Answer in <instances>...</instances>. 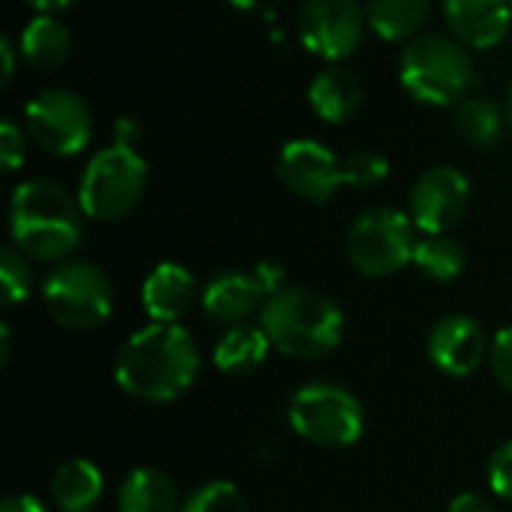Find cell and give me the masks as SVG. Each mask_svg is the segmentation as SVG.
I'll use <instances>...</instances> for the list:
<instances>
[{"mask_svg":"<svg viewBox=\"0 0 512 512\" xmlns=\"http://www.w3.org/2000/svg\"><path fill=\"white\" fill-rule=\"evenodd\" d=\"M201 357L192 333L180 324H147L126 339L114 378L123 393L141 402H171L198 378Z\"/></svg>","mask_w":512,"mask_h":512,"instance_id":"cell-1","label":"cell"},{"mask_svg":"<svg viewBox=\"0 0 512 512\" xmlns=\"http://www.w3.org/2000/svg\"><path fill=\"white\" fill-rule=\"evenodd\" d=\"M81 204L54 180H24L9 201V234L21 255L36 261L69 258L84 234Z\"/></svg>","mask_w":512,"mask_h":512,"instance_id":"cell-2","label":"cell"},{"mask_svg":"<svg viewBox=\"0 0 512 512\" xmlns=\"http://www.w3.org/2000/svg\"><path fill=\"white\" fill-rule=\"evenodd\" d=\"M261 330L270 345L294 360H321L333 354L345 333L342 309L309 288H282L261 309Z\"/></svg>","mask_w":512,"mask_h":512,"instance_id":"cell-3","label":"cell"},{"mask_svg":"<svg viewBox=\"0 0 512 512\" xmlns=\"http://www.w3.org/2000/svg\"><path fill=\"white\" fill-rule=\"evenodd\" d=\"M402 87L423 105H459L474 84V60L456 36L423 33L399 57Z\"/></svg>","mask_w":512,"mask_h":512,"instance_id":"cell-4","label":"cell"},{"mask_svg":"<svg viewBox=\"0 0 512 512\" xmlns=\"http://www.w3.org/2000/svg\"><path fill=\"white\" fill-rule=\"evenodd\" d=\"M147 189V162L135 147H102L84 168L78 183V204L84 216L114 222L129 216Z\"/></svg>","mask_w":512,"mask_h":512,"instance_id":"cell-5","label":"cell"},{"mask_svg":"<svg viewBox=\"0 0 512 512\" xmlns=\"http://www.w3.org/2000/svg\"><path fill=\"white\" fill-rule=\"evenodd\" d=\"M417 225L408 213L393 207H372L360 213L345 237L348 261L357 273L381 279L414 264Z\"/></svg>","mask_w":512,"mask_h":512,"instance_id":"cell-6","label":"cell"},{"mask_svg":"<svg viewBox=\"0 0 512 512\" xmlns=\"http://www.w3.org/2000/svg\"><path fill=\"white\" fill-rule=\"evenodd\" d=\"M288 420L303 441L330 450L357 444L366 429L363 405L345 387L330 381L300 387L288 405Z\"/></svg>","mask_w":512,"mask_h":512,"instance_id":"cell-7","label":"cell"},{"mask_svg":"<svg viewBox=\"0 0 512 512\" xmlns=\"http://www.w3.org/2000/svg\"><path fill=\"white\" fill-rule=\"evenodd\" d=\"M42 306L48 318L66 330H93L108 321L114 288L96 264L63 261L42 282Z\"/></svg>","mask_w":512,"mask_h":512,"instance_id":"cell-8","label":"cell"},{"mask_svg":"<svg viewBox=\"0 0 512 512\" xmlns=\"http://www.w3.org/2000/svg\"><path fill=\"white\" fill-rule=\"evenodd\" d=\"M24 129L39 150L51 156H78L93 138L90 105L63 87L39 90L24 108Z\"/></svg>","mask_w":512,"mask_h":512,"instance_id":"cell-9","label":"cell"},{"mask_svg":"<svg viewBox=\"0 0 512 512\" xmlns=\"http://www.w3.org/2000/svg\"><path fill=\"white\" fill-rule=\"evenodd\" d=\"M366 27V3L360 0H303L297 9L300 42L330 63L351 57L360 48Z\"/></svg>","mask_w":512,"mask_h":512,"instance_id":"cell-10","label":"cell"},{"mask_svg":"<svg viewBox=\"0 0 512 512\" xmlns=\"http://www.w3.org/2000/svg\"><path fill=\"white\" fill-rule=\"evenodd\" d=\"M471 204V183L453 165L423 171L411 189L408 210L423 234H447Z\"/></svg>","mask_w":512,"mask_h":512,"instance_id":"cell-11","label":"cell"},{"mask_svg":"<svg viewBox=\"0 0 512 512\" xmlns=\"http://www.w3.org/2000/svg\"><path fill=\"white\" fill-rule=\"evenodd\" d=\"M276 171L288 192L312 204L330 201L345 186L342 162L336 159V153L312 138L288 141L279 153Z\"/></svg>","mask_w":512,"mask_h":512,"instance_id":"cell-12","label":"cell"},{"mask_svg":"<svg viewBox=\"0 0 512 512\" xmlns=\"http://www.w3.org/2000/svg\"><path fill=\"white\" fill-rule=\"evenodd\" d=\"M486 330L471 315H447L429 333V360L450 378H468L489 354Z\"/></svg>","mask_w":512,"mask_h":512,"instance_id":"cell-13","label":"cell"},{"mask_svg":"<svg viewBox=\"0 0 512 512\" xmlns=\"http://www.w3.org/2000/svg\"><path fill=\"white\" fill-rule=\"evenodd\" d=\"M450 33L471 48L489 51L512 27V0H444Z\"/></svg>","mask_w":512,"mask_h":512,"instance_id":"cell-14","label":"cell"},{"mask_svg":"<svg viewBox=\"0 0 512 512\" xmlns=\"http://www.w3.org/2000/svg\"><path fill=\"white\" fill-rule=\"evenodd\" d=\"M264 297H267V291L258 282L255 270H249V273L228 270L207 282V288L201 294V306L213 321L237 327L264 303Z\"/></svg>","mask_w":512,"mask_h":512,"instance_id":"cell-15","label":"cell"},{"mask_svg":"<svg viewBox=\"0 0 512 512\" xmlns=\"http://www.w3.org/2000/svg\"><path fill=\"white\" fill-rule=\"evenodd\" d=\"M192 297H195V276L174 261L156 264L141 288V303L153 324H177L189 312Z\"/></svg>","mask_w":512,"mask_h":512,"instance_id":"cell-16","label":"cell"},{"mask_svg":"<svg viewBox=\"0 0 512 512\" xmlns=\"http://www.w3.org/2000/svg\"><path fill=\"white\" fill-rule=\"evenodd\" d=\"M309 105L324 123H348L363 105V84L348 66L330 63L312 78Z\"/></svg>","mask_w":512,"mask_h":512,"instance_id":"cell-17","label":"cell"},{"mask_svg":"<svg viewBox=\"0 0 512 512\" xmlns=\"http://www.w3.org/2000/svg\"><path fill=\"white\" fill-rule=\"evenodd\" d=\"M24 63L36 72H57L72 54V33L54 15H36L18 36Z\"/></svg>","mask_w":512,"mask_h":512,"instance_id":"cell-18","label":"cell"},{"mask_svg":"<svg viewBox=\"0 0 512 512\" xmlns=\"http://www.w3.org/2000/svg\"><path fill=\"white\" fill-rule=\"evenodd\" d=\"M432 15V0H366V21L384 42H411Z\"/></svg>","mask_w":512,"mask_h":512,"instance_id":"cell-19","label":"cell"},{"mask_svg":"<svg viewBox=\"0 0 512 512\" xmlns=\"http://www.w3.org/2000/svg\"><path fill=\"white\" fill-rule=\"evenodd\" d=\"M102 489V471L87 459H69L51 477V501L60 512H90L99 504Z\"/></svg>","mask_w":512,"mask_h":512,"instance_id":"cell-20","label":"cell"},{"mask_svg":"<svg viewBox=\"0 0 512 512\" xmlns=\"http://www.w3.org/2000/svg\"><path fill=\"white\" fill-rule=\"evenodd\" d=\"M117 507L120 512H180L177 486L156 468H135L120 483Z\"/></svg>","mask_w":512,"mask_h":512,"instance_id":"cell-21","label":"cell"},{"mask_svg":"<svg viewBox=\"0 0 512 512\" xmlns=\"http://www.w3.org/2000/svg\"><path fill=\"white\" fill-rule=\"evenodd\" d=\"M270 339L261 327H249V324H237L231 327L216 351H213V363L216 369L228 372V375H240V372H255L264 360H267V351H270Z\"/></svg>","mask_w":512,"mask_h":512,"instance_id":"cell-22","label":"cell"},{"mask_svg":"<svg viewBox=\"0 0 512 512\" xmlns=\"http://www.w3.org/2000/svg\"><path fill=\"white\" fill-rule=\"evenodd\" d=\"M507 114L489 96H465L456 108V129L474 147H492L504 132Z\"/></svg>","mask_w":512,"mask_h":512,"instance_id":"cell-23","label":"cell"},{"mask_svg":"<svg viewBox=\"0 0 512 512\" xmlns=\"http://www.w3.org/2000/svg\"><path fill=\"white\" fill-rule=\"evenodd\" d=\"M465 249L459 240L447 237V234H426L417 240L414 249V267L435 279V282H453L465 273Z\"/></svg>","mask_w":512,"mask_h":512,"instance_id":"cell-24","label":"cell"},{"mask_svg":"<svg viewBox=\"0 0 512 512\" xmlns=\"http://www.w3.org/2000/svg\"><path fill=\"white\" fill-rule=\"evenodd\" d=\"M180 512H249V504L243 492L228 483V480H213L198 486L186 501Z\"/></svg>","mask_w":512,"mask_h":512,"instance_id":"cell-25","label":"cell"},{"mask_svg":"<svg viewBox=\"0 0 512 512\" xmlns=\"http://www.w3.org/2000/svg\"><path fill=\"white\" fill-rule=\"evenodd\" d=\"M387 174H390V162L375 150H357L342 162V177L354 189H375L387 180Z\"/></svg>","mask_w":512,"mask_h":512,"instance_id":"cell-26","label":"cell"},{"mask_svg":"<svg viewBox=\"0 0 512 512\" xmlns=\"http://www.w3.org/2000/svg\"><path fill=\"white\" fill-rule=\"evenodd\" d=\"M15 246L0 252V291H3V306L24 303L30 297V267Z\"/></svg>","mask_w":512,"mask_h":512,"instance_id":"cell-27","label":"cell"},{"mask_svg":"<svg viewBox=\"0 0 512 512\" xmlns=\"http://www.w3.org/2000/svg\"><path fill=\"white\" fill-rule=\"evenodd\" d=\"M27 129H21L12 117H3L0 123V162L3 171H18L27 159Z\"/></svg>","mask_w":512,"mask_h":512,"instance_id":"cell-28","label":"cell"},{"mask_svg":"<svg viewBox=\"0 0 512 512\" xmlns=\"http://www.w3.org/2000/svg\"><path fill=\"white\" fill-rule=\"evenodd\" d=\"M489 486L498 498L512 501V441L501 444L489 459Z\"/></svg>","mask_w":512,"mask_h":512,"instance_id":"cell-29","label":"cell"},{"mask_svg":"<svg viewBox=\"0 0 512 512\" xmlns=\"http://www.w3.org/2000/svg\"><path fill=\"white\" fill-rule=\"evenodd\" d=\"M489 366H492V375L498 378V384H504L512 393V327L501 330V333L492 339Z\"/></svg>","mask_w":512,"mask_h":512,"instance_id":"cell-30","label":"cell"},{"mask_svg":"<svg viewBox=\"0 0 512 512\" xmlns=\"http://www.w3.org/2000/svg\"><path fill=\"white\" fill-rule=\"evenodd\" d=\"M255 276H258V282L264 285L267 297H273V294H279V291L285 288V270H282L279 264H273V261H261V264L255 267Z\"/></svg>","mask_w":512,"mask_h":512,"instance_id":"cell-31","label":"cell"},{"mask_svg":"<svg viewBox=\"0 0 512 512\" xmlns=\"http://www.w3.org/2000/svg\"><path fill=\"white\" fill-rule=\"evenodd\" d=\"M141 138V123L135 117H120L114 123V144H126V147H135Z\"/></svg>","mask_w":512,"mask_h":512,"instance_id":"cell-32","label":"cell"},{"mask_svg":"<svg viewBox=\"0 0 512 512\" xmlns=\"http://www.w3.org/2000/svg\"><path fill=\"white\" fill-rule=\"evenodd\" d=\"M450 512H498L483 495H474V492H465V495H456L450 501Z\"/></svg>","mask_w":512,"mask_h":512,"instance_id":"cell-33","label":"cell"},{"mask_svg":"<svg viewBox=\"0 0 512 512\" xmlns=\"http://www.w3.org/2000/svg\"><path fill=\"white\" fill-rule=\"evenodd\" d=\"M0 512H45V507L33 495H12L0 504Z\"/></svg>","mask_w":512,"mask_h":512,"instance_id":"cell-34","label":"cell"},{"mask_svg":"<svg viewBox=\"0 0 512 512\" xmlns=\"http://www.w3.org/2000/svg\"><path fill=\"white\" fill-rule=\"evenodd\" d=\"M0 57H3V69H0V84L6 87L15 75V45L9 39H0Z\"/></svg>","mask_w":512,"mask_h":512,"instance_id":"cell-35","label":"cell"},{"mask_svg":"<svg viewBox=\"0 0 512 512\" xmlns=\"http://www.w3.org/2000/svg\"><path fill=\"white\" fill-rule=\"evenodd\" d=\"M36 15H54V12H63V9H69L75 0H24Z\"/></svg>","mask_w":512,"mask_h":512,"instance_id":"cell-36","label":"cell"},{"mask_svg":"<svg viewBox=\"0 0 512 512\" xmlns=\"http://www.w3.org/2000/svg\"><path fill=\"white\" fill-rule=\"evenodd\" d=\"M9 360V324L0 327V363Z\"/></svg>","mask_w":512,"mask_h":512,"instance_id":"cell-37","label":"cell"},{"mask_svg":"<svg viewBox=\"0 0 512 512\" xmlns=\"http://www.w3.org/2000/svg\"><path fill=\"white\" fill-rule=\"evenodd\" d=\"M504 114H507V129L512 132V87L507 90V102H504Z\"/></svg>","mask_w":512,"mask_h":512,"instance_id":"cell-38","label":"cell"}]
</instances>
